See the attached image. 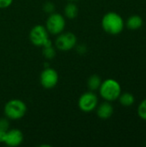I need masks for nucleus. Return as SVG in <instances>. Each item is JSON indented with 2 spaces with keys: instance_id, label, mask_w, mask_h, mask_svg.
Listing matches in <instances>:
<instances>
[{
  "instance_id": "1",
  "label": "nucleus",
  "mask_w": 146,
  "mask_h": 147,
  "mask_svg": "<svg viewBox=\"0 0 146 147\" xmlns=\"http://www.w3.org/2000/svg\"><path fill=\"white\" fill-rule=\"evenodd\" d=\"M125 23L123 18L116 12H108L103 16L102 19V28L106 33L109 34H119L122 32Z\"/></svg>"
},
{
  "instance_id": "2",
  "label": "nucleus",
  "mask_w": 146,
  "mask_h": 147,
  "mask_svg": "<svg viewBox=\"0 0 146 147\" xmlns=\"http://www.w3.org/2000/svg\"><path fill=\"white\" fill-rule=\"evenodd\" d=\"M26 103L20 99H11L8 101L3 108V113L6 118L11 121L22 119L27 113Z\"/></svg>"
},
{
  "instance_id": "3",
  "label": "nucleus",
  "mask_w": 146,
  "mask_h": 147,
  "mask_svg": "<svg viewBox=\"0 0 146 147\" xmlns=\"http://www.w3.org/2000/svg\"><path fill=\"white\" fill-rule=\"evenodd\" d=\"M99 93L102 99L111 102L119 98L120 95L121 94V87L116 80L113 78H108L102 82L99 88Z\"/></svg>"
},
{
  "instance_id": "4",
  "label": "nucleus",
  "mask_w": 146,
  "mask_h": 147,
  "mask_svg": "<svg viewBox=\"0 0 146 147\" xmlns=\"http://www.w3.org/2000/svg\"><path fill=\"white\" fill-rule=\"evenodd\" d=\"M29 40L31 43L39 47H43L46 46L52 45V40L49 39V33L47 32L45 26L35 25L29 32Z\"/></svg>"
},
{
  "instance_id": "5",
  "label": "nucleus",
  "mask_w": 146,
  "mask_h": 147,
  "mask_svg": "<svg viewBox=\"0 0 146 147\" xmlns=\"http://www.w3.org/2000/svg\"><path fill=\"white\" fill-rule=\"evenodd\" d=\"M65 25L66 22L65 16H63L60 13L53 12L47 17L45 27L49 34L52 35H58L64 32Z\"/></svg>"
},
{
  "instance_id": "6",
  "label": "nucleus",
  "mask_w": 146,
  "mask_h": 147,
  "mask_svg": "<svg viewBox=\"0 0 146 147\" xmlns=\"http://www.w3.org/2000/svg\"><path fill=\"white\" fill-rule=\"evenodd\" d=\"M77 42V36L71 32H62L57 35L54 47L62 52H68L76 47Z\"/></svg>"
},
{
  "instance_id": "7",
  "label": "nucleus",
  "mask_w": 146,
  "mask_h": 147,
  "mask_svg": "<svg viewBox=\"0 0 146 147\" xmlns=\"http://www.w3.org/2000/svg\"><path fill=\"white\" fill-rule=\"evenodd\" d=\"M78 108L84 113L92 112L98 106V97L91 90L81 95L77 102Z\"/></svg>"
},
{
  "instance_id": "8",
  "label": "nucleus",
  "mask_w": 146,
  "mask_h": 147,
  "mask_svg": "<svg viewBox=\"0 0 146 147\" xmlns=\"http://www.w3.org/2000/svg\"><path fill=\"white\" fill-rule=\"evenodd\" d=\"M40 83L45 89L50 90L54 88L59 83L58 71L51 67L45 68L40 76Z\"/></svg>"
},
{
  "instance_id": "9",
  "label": "nucleus",
  "mask_w": 146,
  "mask_h": 147,
  "mask_svg": "<svg viewBox=\"0 0 146 147\" xmlns=\"http://www.w3.org/2000/svg\"><path fill=\"white\" fill-rule=\"evenodd\" d=\"M23 141V134L21 130L13 128L9 129L6 133L4 143L6 146L10 147L19 146Z\"/></svg>"
},
{
  "instance_id": "10",
  "label": "nucleus",
  "mask_w": 146,
  "mask_h": 147,
  "mask_svg": "<svg viewBox=\"0 0 146 147\" xmlns=\"http://www.w3.org/2000/svg\"><path fill=\"white\" fill-rule=\"evenodd\" d=\"M114 114V107L110 102H104L96 107V115L102 120L109 119Z\"/></svg>"
},
{
  "instance_id": "11",
  "label": "nucleus",
  "mask_w": 146,
  "mask_h": 147,
  "mask_svg": "<svg viewBox=\"0 0 146 147\" xmlns=\"http://www.w3.org/2000/svg\"><path fill=\"white\" fill-rule=\"evenodd\" d=\"M126 27L131 30H137L143 25V19L139 15L131 16L126 21Z\"/></svg>"
},
{
  "instance_id": "12",
  "label": "nucleus",
  "mask_w": 146,
  "mask_h": 147,
  "mask_svg": "<svg viewBox=\"0 0 146 147\" xmlns=\"http://www.w3.org/2000/svg\"><path fill=\"white\" fill-rule=\"evenodd\" d=\"M65 16L68 19H75L78 15V7L72 2L68 3L64 9Z\"/></svg>"
},
{
  "instance_id": "13",
  "label": "nucleus",
  "mask_w": 146,
  "mask_h": 147,
  "mask_svg": "<svg viewBox=\"0 0 146 147\" xmlns=\"http://www.w3.org/2000/svg\"><path fill=\"white\" fill-rule=\"evenodd\" d=\"M102 82V78L100 76H98L96 74L91 75L88 78V81H87V85H88L89 90L91 91H95V90H99Z\"/></svg>"
},
{
  "instance_id": "14",
  "label": "nucleus",
  "mask_w": 146,
  "mask_h": 147,
  "mask_svg": "<svg viewBox=\"0 0 146 147\" xmlns=\"http://www.w3.org/2000/svg\"><path fill=\"white\" fill-rule=\"evenodd\" d=\"M118 99L120 103L124 107H131L135 102L134 96L129 92H125L120 94Z\"/></svg>"
},
{
  "instance_id": "15",
  "label": "nucleus",
  "mask_w": 146,
  "mask_h": 147,
  "mask_svg": "<svg viewBox=\"0 0 146 147\" xmlns=\"http://www.w3.org/2000/svg\"><path fill=\"white\" fill-rule=\"evenodd\" d=\"M42 54L46 59H52L56 55V47L52 45L43 47Z\"/></svg>"
},
{
  "instance_id": "16",
  "label": "nucleus",
  "mask_w": 146,
  "mask_h": 147,
  "mask_svg": "<svg viewBox=\"0 0 146 147\" xmlns=\"http://www.w3.org/2000/svg\"><path fill=\"white\" fill-rule=\"evenodd\" d=\"M138 115L142 120L146 121V98L139 103L138 107Z\"/></svg>"
},
{
  "instance_id": "17",
  "label": "nucleus",
  "mask_w": 146,
  "mask_h": 147,
  "mask_svg": "<svg viewBox=\"0 0 146 147\" xmlns=\"http://www.w3.org/2000/svg\"><path fill=\"white\" fill-rule=\"evenodd\" d=\"M54 9H55V5L52 2H46L45 3V4L43 5V10L47 13V14H52L54 12Z\"/></svg>"
},
{
  "instance_id": "18",
  "label": "nucleus",
  "mask_w": 146,
  "mask_h": 147,
  "mask_svg": "<svg viewBox=\"0 0 146 147\" xmlns=\"http://www.w3.org/2000/svg\"><path fill=\"white\" fill-rule=\"evenodd\" d=\"M9 127V122L8 118H1L0 119V130L3 131H8Z\"/></svg>"
},
{
  "instance_id": "19",
  "label": "nucleus",
  "mask_w": 146,
  "mask_h": 147,
  "mask_svg": "<svg viewBox=\"0 0 146 147\" xmlns=\"http://www.w3.org/2000/svg\"><path fill=\"white\" fill-rule=\"evenodd\" d=\"M13 3V0H0V9H6L9 7Z\"/></svg>"
},
{
  "instance_id": "20",
  "label": "nucleus",
  "mask_w": 146,
  "mask_h": 147,
  "mask_svg": "<svg viewBox=\"0 0 146 147\" xmlns=\"http://www.w3.org/2000/svg\"><path fill=\"white\" fill-rule=\"evenodd\" d=\"M77 53H79L81 54H83V53H85L87 52V47L84 45H79V46L77 47Z\"/></svg>"
},
{
  "instance_id": "21",
  "label": "nucleus",
  "mask_w": 146,
  "mask_h": 147,
  "mask_svg": "<svg viewBox=\"0 0 146 147\" xmlns=\"http://www.w3.org/2000/svg\"><path fill=\"white\" fill-rule=\"evenodd\" d=\"M6 133H7V131L0 130V143H4V140H5V137H6Z\"/></svg>"
},
{
  "instance_id": "22",
  "label": "nucleus",
  "mask_w": 146,
  "mask_h": 147,
  "mask_svg": "<svg viewBox=\"0 0 146 147\" xmlns=\"http://www.w3.org/2000/svg\"><path fill=\"white\" fill-rule=\"evenodd\" d=\"M69 2H74V1H76V0H68Z\"/></svg>"
}]
</instances>
